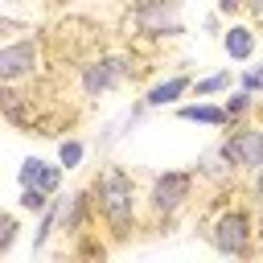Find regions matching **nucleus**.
Segmentation results:
<instances>
[{"mask_svg": "<svg viewBox=\"0 0 263 263\" xmlns=\"http://www.w3.org/2000/svg\"><path fill=\"white\" fill-rule=\"evenodd\" d=\"M90 189H95L99 222H103L111 247L132 242V234L144 230V222H140V201H144V193H140L136 177H132L123 164H107V168L90 181Z\"/></svg>", "mask_w": 263, "mask_h": 263, "instance_id": "nucleus-1", "label": "nucleus"}, {"mask_svg": "<svg viewBox=\"0 0 263 263\" xmlns=\"http://www.w3.org/2000/svg\"><path fill=\"white\" fill-rule=\"evenodd\" d=\"M197 193V173L193 168H164L148 181L144 189V210H148V222L152 226H168L177 222V214L193 201Z\"/></svg>", "mask_w": 263, "mask_h": 263, "instance_id": "nucleus-2", "label": "nucleus"}, {"mask_svg": "<svg viewBox=\"0 0 263 263\" xmlns=\"http://www.w3.org/2000/svg\"><path fill=\"white\" fill-rule=\"evenodd\" d=\"M205 238H210V247H214L218 255H230V259H251V255L259 251L255 218H251L247 205H226V210L210 222Z\"/></svg>", "mask_w": 263, "mask_h": 263, "instance_id": "nucleus-3", "label": "nucleus"}, {"mask_svg": "<svg viewBox=\"0 0 263 263\" xmlns=\"http://www.w3.org/2000/svg\"><path fill=\"white\" fill-rule=\"evenodd\" d=\"M234 173H259L263 168V123H234L218 148H214Z\"/></svg>", "mask_w": 263, "mask_h": 263, "instance_id": "nucleus-4", "label": "nucleus"}, {"mask_svg": "<svg viewBox=\"0 0 263 263\" xmlns=\"http://www.w3.org/2000/svg\"><path fill=\"white\" fill-rule=\"evenodd\" d=\"M41 62H45V49H41V37H37V33L0 41V86L29 82V78L41 70Z\"/></svg>", "mask_w": 263, "mask_h": 263, "instance_id": "nucleus-5", "label": "nucleus"}, {"mask_svg": "<svg viewBox=\"0 0 263 263\" xmlns=\"http://www.w3.org/2000/svg\"><path fill=\"white\" fill-rule=\"evenodd\" d=\"M132 25H136L144 37H152V41L181 37V33H185L181 0H136V4H132Z\"/></svg>", "mask_w": 263, "mask_h": 263, "instance_id": "nucleus-6", "label": "nucleus"}, {"mask_svg": "<svg viewBox=\"0 0 263 263\" xmlns=\"http://www.w3.org/2000/svg\"><path fill=\"white\" fill-rule=\"evenodd\" d=\"M127 74H132V66H127L123 53H99L78 70V86H82L86 99H99L107 90H119L127 82Z\"/></svg>", "mask_w": 263, "mask_h": 263, "instance_id": "nucleus-7", "label": "nucleus"}, {"mask_svg": "<svg viewBox=\"0 0 263 263\" xmlns=\"http://www.w3.org/2000/svg\"><path fill=\"white\" fill-rule=\"evenodd\" d=\"M99 226V205H95V189H74L70 197H62V222H58V234L66 238H78L86 230Z\"/></svg>", "mask_w": 263, "mask_h": 263, "instance_id": "nucleus-8", "label": "nucleus"}, {"mask_svg": "<svg viewBox=\"0 0 263 263\" xmlns=\"http://www.w3.org/2000/svg\"><path fill=\"white\" fill-rule=\"evenodd\" d=\"M62 173H66L62 164H49L41 156H25L21 168H16V185H37L45 193H58L62 189Z\"/></svg>", "mask_w": 263, "mask_h": 263, "instance_id": "nucleus-9", "label": "nucleus"}, {"mask_svg": "<svg viewBox=\"0 0 263 263\" xmlns=\"http://www.w3.org/2000/svg\"><path fill=\"white\" fill-rule=\"evenodd\" d=\"M189 86H193V78H189V74H168V78H160V82H152V86L144 90V107H148V111L177 107V103L189 95Z\"/></svg>", "mask_w": 263, "mask_h": 263, "instance_id": "nucleus-10", "label": "nucleus"}, {"mask_svg": "<svg viewBox=\"0 0 263 263\" xmlns=\"http://www.w3.org/2000/svg\"><path fill=\"white\" fill-rule=\"evenodd\" d=\"M222 49H226L230 62H251L255 49H259V33L251 25H242V21H230L222 29Z\"/></svg>", "mask_w": 263, "mask_h": 263, "instance_id": "nucleus-11", "label": "nucleus"}, {"mask_svg": "<svg viewBox=\"0 0 263 263\" xmlns=\"http://www.w3.org/2000/svg\"><path fill=\"white\" fill-rule=\"evenodd\" d=\"M177 119H181V123H201V127H226V111H222V103H210V99L177 103Z\"/></svg>", "mask_w": 263, "mask_h": 263, "instance_id": "nucleus-12", "label": "nucleus"}, {"mask_svg": "<svg viewBox=\"0 0 263 263\" xmlns=\"http://www.w3.org/2000/svg\"><path fill=\"white\" fill-rule=\"evenodd\" d=\"M255 107H259V95H251V90H242V86H230V90H226V99H222L226 127H234V123H251Z\"/></svg>", "mask_w": 263, "mask_h": 263, "instance_id": "nucleus-13", "label": "nucleus"}, {"mask_svg": "<svg viewBox=\"0 0 263 263\" xmlns=\"http://www.w3.org/2000/svg\"><path fill=\"white\" fill-rule=\"evenodd\" d=\"M58 222H62V197H53V201L41 210V222H37V230H33V251H45V247H49V238L58 234Z\"/></svg>", "mask_w": 263, "mask_h": 263, "instance_id": "nucleus-14", "label": "nucleus"}, {"mask_svg": "<svg viewBox=\"0 0 263 263\" xmlns=\"http://www.w3.org/2000/svg\"><path fill=\"white\" fill-rule=\"evenodd\" d=\"M238 78L230 74V70H218V74H205V78H193V86H189V95L193 99H214V95H226L230 86H234Z\"/></svg>", "mask_w": 263, "mask_h": 263, "instance_id": "nucleus-15", "label": "nucleus"}, {"mask_svg": "<svg viewBox=\"0 0 263 263\" xmlns=\"http://www.w3.org/2000/svg\"><path fill=\"white\" fill-rule=\"evenodd\" d=\"M193 173H197V177H205V181H226L234 168H230L218 152H210V156H201V164H193Z\"/></svg>", "mask_w": 263, "mask_h": 263, "instance_id": "nucleus-16", "label": "nucleus"}, {"mask_svg": "<svg viewBox=\"0 0 263 263\" xmlns=\"http://www.w3.org/2000/svg\"><path fill=\"white\" fill-rule=\"evenodd\" d=\"M53 197H58V193H45V189H37V185H21L16 205H21V210H29V214H41V210H45Z\"/></svg>", "mask_w": 263, "mask_h": 263, "instance_id": "nucleus-17", "label": "nucleus"}, {"mask_svg": "<svg viewBox=\"0 0 263 263\" xmlns=\"http://www.w3.org/2000/svg\"><path fill=\"white\" fill-rule=\"evenodd\" d=\"M82 156H86V144H82V140H62V144H58V164H62L66 173L78 168Z\"/></svg>", "mask_w": 263, "mask_h": 263, "instance_id": "nucleus-18", "label": "nucleus"}, {"mask_svg": "<svg viewBox=\"0 0 263 263\" xmlns=\"http://www.w3.org/2000/svg\"><path fill=\"white\" fill-rule=\"evenodd\" d=\"M16 238H21V226H16V218H8V214L0 210V255H8V251L16 247Z\"/></svg>", "mask_w": 263, "mask_h": 263, "instance_id": "nucleus-19", "label": "nucleus"}, {"mask_svg": "<svg viewBox=\"0 0 263 263\" xmlns=\"http://www.w3.org/2000/svg\"><path fill=\"white\" fill-rule=\"evenodd\" d=\"M238 86H242V90H251V95H263V66L242 70V74H238Z\"/></svg>", "mask_w": 263, "mask_h": 263, "instance_id": "nucleus-20", "label": "nucleus"}, {"mask_svg": "<svg viewBox=\"0 0 263 263\" xmlns=\"http://www.w3.org/2000/svg\"><path fill=\"white\" fill-rule=\"evenodd\" d=\"M242 8H247V0H218V16H234Z\"/></svg>", "mask_w": 263, "mask_h": 263, "instance_id": "nucleus-21", "label": "nucleus"}, {"mask_svg": "<svg viewBox=\"0 0 263 263\" xmlns=\"http://www.w3.org/2000/svg\"><path fill=\"white\" fill-rule=\"evenodd\" d=\"M251 193H255V201H263V168L255 173V185H251Z\"/></svg>", "mask_w": 263, "mask_h": 263, "instance_id": "nucleus-22", "label": "nucleus"}, {"mask_svg": "<svg viewBox=\"0 0 263 263\" xmlns=\"http://www.w3.org/2000/svg\"><path fill=\"white\" fill-rule=\"evenodd\" d=\"M247 12H251L255 21H263V0H247Z\"/></svg>", "mask_w": 263, "mask_h": 263, "instance_id": "nucleus-23", "label": "nucleus"}, {"mask_svg": "<svg viewBox=\"0 0 263 263\" xmlns=\"http://www.w3.org/2000/svg\"><path fill=\"white\" fill-rule=\"evenodd\" d=\"M255 234H259V242H263V201H259V218H255Z\"/></svg>", "mask_w": 263, "mask_h": 263, "instance_id": "nucleus-24", "label": "nucleus"}, {"mask_svg": "<svg viewBox=\"0 0 263 263\" xmlns=\"http://www.w3.org/2000/svg\"><path fill=\"white\" fill-rule=\"evenodd\" d=\"M8 29H12V21H8V16H0V37H8Z\"/></svg>", "mask_w": 263, "mask_h": 263, "instance_id": "nucleus-25", "label": "nucleus"}, {"mask_svg": "<svg viewBox=\"0 0 263 263\" xmlns=\"http://www.w3.org/2000/svg\"><path fill=\"white\" fill-rule=\"evenodd\" d=\"M255 115H259V123H263V103H259V107H255Z\"/></svg>", "mask_w": 263, "mask_h": 263, "instance_id": "nucleus-26", "label": "nucleus"}]
</instances>
